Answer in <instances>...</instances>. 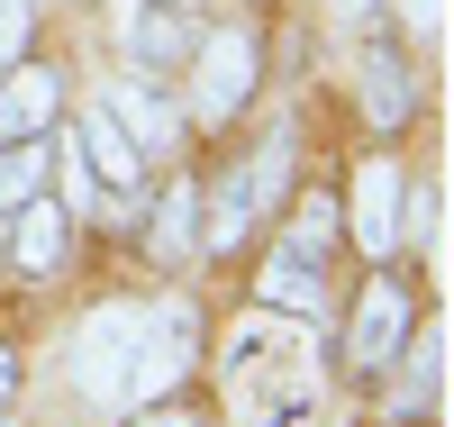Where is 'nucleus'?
<instances>
[{
	"label": "nucleus",
	"mask_w": 454,
	"mask_h": 427,
	"mask_svg": "<svg viewBox=\"0 0 454 427\" xmlns=\"http://www.w3.org/2000/svg\"><path fill=\"white\" fill-rule=\"evenodd\" d=\"M200 355V309L164 300V309H91L82 336H73V391L100 409H145L164 400Z\"/></svg>",
	"instance_id": "obj_1"
},
{
	"label": "nucleus",
	"mask_w": 454,
	"mask_h": 427,
	"mask_svg": "<svg viewBox=\"0 0 454 427\" xmlns=\"http://www.w3.org/2000/svg\"><path fill=\"white\" fill-rule=\"evenodd\" d=\"M409 328H419L409 282H400V273H372V282L355 291V309H346V328H336V373H346V382H372V373L409 345Z\"/></svg>",
	"instance_id": "obj_2"
},
{
	"label": "nucleus",
	"mask_w": 454,
	"mask_h": 427,
	"mask_svg": "<svg viewBox=\"0 0 454 427\" xmlns=\"http://www.w3.org/2000/svg\"><path fill=\"white\" fill-rule=\"evenodd\" d=\"M192 128H227V119H246V100L263 83V36L254 28H218L192 46Z\"/></svg>",
	"instance_id": "obj_3"
},
{
	"label": "nucleus",
	"mask_w": 454,
	"mask_h": 427,
	"mask_svg": "<svg viewBox=\"0 0 454 427\" xmlns=\"http://www.w3.org/2000/svg\"><path fill=\"white\" fill-rule=\"evenodd\" d=\"M355 100H364L372 137H400L409 119H419V73H409V55L391 46V36H364L355 46Z\"/></svg>",
	"instance_id": "obj_4"
},
{
	"label": "nucleus",
	"mask_w": 454,
	"mask_h": 427,
	"mask_svg": "<svg viewBox=\"0 0 454 427\" xmlns=\"http://www.w3.org/2000/svg\"><path fill=\"white\" fill-rule=\"evenodd\" d=\"M336 210H346V246H364L372 264L400 255V164H364Z\"/></svg>",
	"instance_id": "obj_5"
},
{
	"label": "nucleus",
	"mask_w": 454,
	"mask_h": 427,
	"mask_svg": "<svg viewBox=\"0 0 454 427\" xmlns=\"http://www.w3.org/2000/svg\"><path fill=\"white\" fill-rule=\"evenodd\" d=\"M192 46H200L192 0H137V19H128V64L137 73H182Z\"/></svg>",
	"instance_id": "obj_6"
},
{
	"label": "nucleus",
	"mask_w": 454,
	"mask_h": 427,
	"mask_svg": "<svg viewBox=\"0 0 454 427\" xmlns=\"http://www.w3.org/2000/svg\"><path fill=\"white\" fill-rule=\"evenodd\" d=\"M73 146H82V164H91V182L109 191V201H137V191H145V154H137V137L109 119L100 100L73 119Z\"/></svg>",
	"instance_id": "obj_7"
},
{
	"label": "nucleus",
	"mask_w": 454,
	"mask_h": 427,
	"mask_svg": "<svg viewBox=\"0 0 454 427\" xmlns=\"http://www.w3.org/2000/svg\"><path fill=\"white\" fill-rule=\"evenodd\" d=\"M64 255H73V210L55 201V191L19 201L10 210V264H19V273H55Z\"/></svg>",
	"instance_id": "obj_8"
},
{
	"label": "nucleus",
	"mask_w": 454,
	"mask_h": 427,
	"mask_svg": "<svg viewBox=\"0 0 454 427\" xmlns=\"http://www.w3.org/2000/svg\"><path fill=\"white\" fill-rule=\"evenodd\" d=\"M100 109H109V119L137 137V154H145V164H155V154H173V137H182V109L155 91V73H145V83H119Z\"/></svg>",
	"instance_id": "obj_9"
},
{
	"label": "nucleus",
	"mask_w": 454,
	"mask_h": 427,
	"mask_svg": "<svg viewBox=\"0 0 454 427\" xmlns=\"http://www.w3.org/2000/svg\"><path fill=\"white\" fill-rule=\"evenodd\" d=\"M55 100H64V83L46 64H0V137H46V119H55Z\"/></svg>",
	"instance_id": "obj_10"
},
{
	"label": "nucleus",
	"mask_w": 454,
	"mask_h": 427,
	"mask_svg": "<svg viewBox=\"0 0 454 427\" xmlns=\"http://www.w3.org/2000/svg\"><path fill=\"white\" fill-rule=\"evenodd\" d=\"M254 291H263V309H300V319H318V309H327V273H318V264H300L291 246H273V255H263Z\"/></svg>",
	"instance_id": "obj_11"
},
{
	"label": "nucleus",
	"mask_w": 454,
	"mask_h": 427,
	"mask_svg": "<svg viewBox=\"0 0 454 427\" xmlns=\"http://www.w3.org/2000/svg\"><path fill=\"white\" fill-rule=\"evenodd\" d=\"M336 246H346V210H336V191H300V218H291V255L300 264H336Z\"/></svg>",
	"instance_id": "obj_12"
},
{
	"label": "nucleus",
	"mask_w": 454,
	"mask_h": 427,
	"mask_svg": "<svg viewBox=\"0 0 454 427\" xmlns=\"http://www.w3.org/2000/svg\"><path fill=\"white\" fill-rule=\"evenodd\" d=\"M254 227V201L237 191V173H218V191H200V255H237Z\"/></svg>",
	"instance_id": "obj_13"
},
{
	"label": "nucleus",
	"mask_w": 454,
	"mask_h": 427,
	"mask_svg": "<svg viewBox=\"0 0 454 427\" xmlns=\"http://www.w3.org/2000/svg\"><path fill=\"white\" fill-rule=\"evenodd\" d=\"M237 191L254 201V218L291 201V128H273V137H263V146L246 154V164H237Z\"/></svg>",
	"instance_id": "obj_14"
},
{
	"label": "nucleus",
	"mask_w": 454,
	"mask_h": 427,
	"mask_svg": "<svg viewBox=\"0 0 454 427\" xmlns=\"http://www.w3.org/2000/svg\"><path fill=\"white\" fill-rule=\"evenodd\" d=\"M55 173V146L46 137H0V218H10L19 201H36Z\"/></svg>",
	"instance_id": "obj_15"
},
{
	"label": "nucleus",
	"mask_w": 454,
	"mask_h": 427,
	"mask_svg": "<svg viewBox=\"0 0 454 427\" xmlns=\"http://www.w3.org/2000/svg\"><path fill=\"white\" fill-rule=\"evenodd\" d=\"M145 237H155V255H192V246H200V182H192V173L164 182V201H155V218H145Z\"/></svg>",
	"instance_id": "obj_16"
},
{
	"label": "nucleus",
	"mask_w": 454,
	"mask_h": 427,
	"mask_svg": "<svg viewBox=\"0 0 454 427\" xmlns=\"http://www.w3.org/2000/svg\"><path fill=\"white\" fill-rule=\"evenodd\" d=\"M391 364H400V391H391V409H400V418H419V409L436 400V373H445V345H436L427 328H409V345H400Z\"/></svg>",
	"instance_id": "obj_17"
},
{
	"label": "nucleus",
	"mask_w": 454,
	"mask_h": 427,
	"mask_svg": "<svg viewBox=\"0 0 454 427\" xmlns=\"http://www.w3.org/2000/svg\"><path fill=\"white\" fill-rule=\"evenodd\" d=\"M427 237H436V191L400 182V246H427Z\"/></svg>",
	"instance_id": "obj_18"
},
{
	"label": "nucleus",
	"mask_w": 454,
	"mask_h": 427,
	"mask_svg": "<svg viewBox=\"0 0 454 427\" xmlns=\"http://www.w3.org/2000/svg\"><path fill=\"white\" fill-rule=\"evenodd\" d=\"M27 28H36V0H0V64L27 55Z\"/></svg>",
	"instance_id": "obj_19"
},
{
	"label": "nucleus",
	"mask_w": 454,
	"mask_h": 427,
	"mask_svg": "<svg viewBox=\"0 0 454 427\" xmlns=\"http://www.w3.org/2000/svg\"><path fill=\"white\" fill-rule=\"evenodd\" d=\"M436 10H445V0H391V28H409V36H419V46H427V36H436Z\"/></svg>",
	"instance_id": "obj_20"
},
{
	"label": "nucleus",
	"mask_w": 454,
	"mask_h": 427,
	"mask_svg": "<svg viewBox=\"0 0 454 427\" xmlns=\"http://www.w3.org/2000/svg\"><path fill=\"white\" fill-rule=\"evenodd\" d=\"M128 427H200V409H182V400H145Z\"/></svg>",
	"instance_id": "obj_21"
},
{
	"label": "nucleus",
	"mask_w": 454,
	"mask_h": 427,
	"mask_svg": "<svg viewBox=\"0 0 454 427\" xmlns=\"http://www.w3.org/2000/svg\"><path fill=\"white\" fill-rule=\"evenodd\" d=\"M327 10H336V28H355V36H364V28H382L391 0H327Z\"/></svg>",
	"instance_id": "obj_22"
},
{
	"label": "nucleus",
	"mask_w": 454,
	"mask_h": 427,
	"mask_svg": "<svg viewBox=\"0 0 454 427\" xmlns=\"http://www.w3.org/2000/svg\"><path fill=\"white\" fill-rule=\"evenodd\" d=\"M10 400H19V355L0 345V418H10Z\"/></svg>",
	"instance_id": "obj_23"
}]
</instances>
